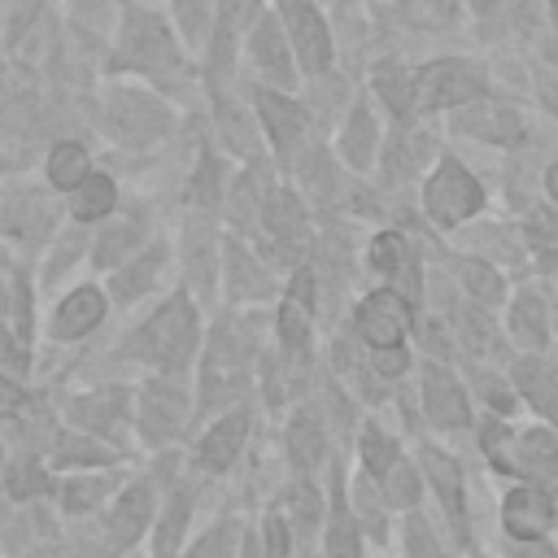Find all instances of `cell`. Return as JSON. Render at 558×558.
<instances>
[{
	"label": "cell",
	"instance_id": "74e56055",
	"mask_svg": "<svg viewBox=\"0 0 558 558\" xmlns=\"http://www.w3.org/2000/svg\"><path fill=\"white\" fill-rule=\"evenodd\" d=\"M519 558H558V554L549 545H541V536H536V541H523L519 545Z\"/></svg>",
	"mask_w": 558,
	"mask_h": 558
},
{
	"label": "cell",
	"instance_id": "d4e9b609",
	"mask_svg": "<svg viewBox=\"0 0 558 558\" xmlns=\"http://www.w3.org/2000/svg\"><path fill=\"white\" fill-rule=\"evenodd\" d=\"M375 87L384 92V100H388V105H392L397 113H401V109H405V105L414 100V92L405 87V78L397 83V65H379V70H375Z\"/></svg>",
	"mask_w": 558,
	"mask_h": 558
},
{
	"label": "cell",
	"instance_id": "d6a6232c",
	"mask_svg": "<svg viewBox=\"0 0 558 558\" xmlns=\"http://www.w3.org/2000/svg\"><path fill=\"white\" fill-rule=\"evenodd\" d=\"M262 532H266V558H283L288 554V527H283V519H266Z\"/></svg>",
	"mask_w": 558,
	"mask_h": 558
},
{
	"label": "cell",
	"instance_id": "6da1fadb",
	"mask_svg": "<svg viewBox=\"0 0 558 558\" xmlns=\"http://www.w3.org/2000/svg\"><path fill=\"white\" fill-rule=\"evenodd\" d=\"M140 344L144 353L157 362V366H183L192 357V344H196V318H192V305L183 296L166 301L161 314L153 323L140 327Z\"/></svg>",
	"mask_w": 558,
	"mask_h": 558
},
{
	"label": "cell",
	"instance_id": "7a4b0ae2",
	"mask_svg": "<svg viewBox=\"0 0 558 558\" xmlns=\"http://www.w3.org/2000/svg\"><path fill=\"white\" fill-rule=\"evenodd\" d=\"M423 205L440 227H453L462 218H471L484 205V187L475 183V174H466L458 161H440L436 174L423 187Z\"/></svg>",
	"mask_w": 558,
	"mask_h": 558
},
{
	"label": "cell",
	"instance_id": "f546056e",
	"mask_svg": "<svg viewBox=\"0 0 558 558\" xmlns=\"http://www.w3.org/2000/svg\"><path fill=\"white\" fill-rule=\"evenodd\" d=\"M466 288H471V292H480L484 301H497V296L506 292V288L497 283V275H493L488 266H480V262H471V266H466Z\"/></svg>",
	"mask_w": 558,
	"mask_h": 558
},
{
	"label": "cell",
	"instance_id": "f35d334b",
	"mask_svg": "<svg viewBox=\"0 0 558 558\" xmlns=\"http://www.w3.org/2000/svg\"><path fill=\"white\" fill-rule=\"evenodd\" d=\"M13 405H17V392H13V384H4V379H0V414H9Z\"/></svg>",
	"mask_w": 558,
	"mask_h": 558
},
{
	"label": "cell",
	"instance_id": "30bf717a",
	"mask_svg": "<svg viewBox=\"0 0 558 558\" xmlns=\"http://www.w3.org/2000/svg\"><path fill=\"white\" fill-rule=\"evenodd\" d=\"M257 113H262V122H266V131H270V140H275L279 153H288L301 140L305 118H301V109L292 100H283L275 92H257Z\"/></svg>",
	"mask_w": 558,
	"mask_h": 558
},
{
	"label": "cell",
	"instance_id": "9a60e30c",
	"mask_svg": "<svg viewBox=\"0 0 558 558\" xmlns=\"http://www.w3.org/2000/svg\"><path fill=\"white\" fill-rule=\"evenodd\" d=\"M253 57H257V65H262L266 74L288 78V52H283V35H279V26H275L270 17H262V22H257V31H253Z\"/></svg>",
	"mask_w": 558,
	"mask_h": 558
},
{
	"label": "cell",
	"instance_id": "5bb4252c",
	"mask_svg": "<svg viewBox=\"0 0 558 558\" xmlns=\"http://www.w3.org/2000/svg\"><path fill=\"white\" fill-rule=\"evenodd\" d=\"M113 179L109 174H87L78 187H74V218L87 222V218H105L113 209Z\"/></svg>",
	"mask_w": 558,
	"mask_h": 558
},
{
	"label": "cell",
	"instance_id": "8fae6325",
	"mask_svg": "<svg viewBox=\"0 0 558 558\" xmlns=\"http://www.w3.org/2000/svg\"><path fill=\"white\" fill-rule=\"evenodd\" d=\"M148 514H153V493H148V484H131V488H122V497H118V506H113V514H109V532H113V541H118V545L135 541V536L144 532Z\"/></svg>",
	"mask_w": 558,
	"mask_h": 558
},
{
	"label": "cell",
	"instance_id": "7c38bea8",
	"mask_svg": "<svg viewBox=\"0 0 558 558\" xmlns=\"http://www.w3.org/2000/svg\"><path fill=\"white\" fill-rule=\"evenodd\" d=\"M423 466H427V475H432V484H436V493H440L453 527L466 536V523H462V475H458L453 458L445 449H423Z\"/></svg>",
	"mask_w": 558,
	"mask_h": 558
},
{
	"label": "cell",
	"instance_id": "5b68a950",
	"mask_svg": "<svg viewBox=\"0 0 558 558\" xmlns=\"http://www.w3.org/2000/svg\"><path fill=\"white\" fill-rule=\"evenodd\" d=\"M501 523H506V532H510L514 541H536V536L554 523V497H549L545 488H536V484H523V488H514V493L506 497Z\"/></svg>",
	"mask_w": 558,
	"mask_h": 558
},
{
	"label": "cell",
	"instance_id": "8d00e7d4",
	"mask_svg": "<svg viewBox=\"0 0 558 558\" xmlns=\"http://www.w3.org/2000/svg\"><path fill=\"white\" fill-rule=\"evenodd\" d=\"M70 488H74V493H65V506H70V510H83V506L96 501V488H100V484H70Z\"/></svg>",
	"mask_w": 558,
	"mask_h": 558
},
{
	"label": "cell",
	"instance_id": "1f68e13d",
	"mask_svg": "<svg viewBox=\"0 0 558 558\" xmlns=\"http://www.w3.org/2000/svg\"><path fill=\"white\" fill-rule=\"evenodd\" d=\"M405 362H410V357H405V349H401V344L375 349V371H379V375H401V371H405Z\"/></svg>",
	"mask_w": 558,
	"mask_h": 558
},
{
	"label": "cell",
	"instance_id": "ffe728a7",
	"mask_svg": "<svg viewBox=\"0 0 558 558\" xmlns=\"http://www.w3.org/2000/svg\"><path fill=\"white\" fill-rule=\"evenodd\" d=\"M161 266V248H148L131 270H118V279H113V292L122 296V301H131L135 292H144L148 288V275Z\"/></svg>",
	"mask_w": 558,
	"mask_h": 558
},
{
	"label": "cell",
	"instance_id": "60d3db41",
	"mask_svg": "<svg viewBox=\"0 0 558 558\" xmlns=\"http://www.w3.org/2000/svg\"><path fill=\"white\" fill-rule=\"evenodd\" d=\"M554 17H558V0H554Z\"/></svg>",
	"mask_w": 558,
	"mask_h": 558
},
{
	"label": "cell",
	"instance_id": "9c48e42d",
	"mask_svg": "<svg viewBox=\"0 0 558 558\" xmlns=\"http://www.w3.org/2000/svg\"><path fill=\"white\" fill-rule=\"evenodd\" d=\"M244 436H248V414L244 410H231L227 418H218L209 427V436L201 440V466H209V471L231 466L235 453H240V445H244Z\"/></svg>",
	"mask_w": 558,
	"mask_h": 558
},
{
	"label": "cell",
	"instance_id": "ac0fdd59",
	"mask_svg": "<svg viewBox=\"0 0 558 558\" xmlns=\"http://www.w3.org/2000/svg\"><path fill=\"white\" fill-rule=\"evenodd\" d=\"M371 140H375V122H371V113H366V109H353V118H349V126H344V153H349L353 166H366V157H371Z\"/></svg>",
	"mask_w": 558,
	"mask_h": 558
},
{
	"label": "cell",
	"instance_id": "2e32d148",
	"mask_svg": "<svg viewBox=\"0 0 558 558\" xmlns=\"http://www.w3.org/2000/svg\"><path fill=\"white\" fill-rule=\"evenodd\" d=\"M187 510H192V488H179V493L170 497L166 514H161V527H157V545H153L157 558H170V554H174V545H179V536H183V523H187Z\"/></svg>",
	"mask_w": 558,
	"mask_h": 558
},
{
	"label": "cell",
	"instance_id": "cb8c5ba5",
	"mask_svg": "<svg viewBox=\"0 0 558 558\" xmlns=\"http://www.w3.org/2000/svg\"><path fill=\"white\" fill-rule=\"evenodd\" d=\"M362 462H366V471H388L392 466V445L384 440L379 427H366L362 432Z\"/></svg>",
	"mask_w": 558,
	"mask_h": 558
},
{
	"label": "cell",
	"instance_id": "484cf974",
	"mask_svg": "<svg viewBox=\"0 0 558 558\" xmlns=\"http://www.w3.org/2000/svg\"><path fill=\"white\" fill-rule=\"evenodd\" d=\"M279 336H283L288 349H301L305 344V305L283 301V310H279Z\"/></svg>",
	"mask_w": 558,
	"mask_h": 558
},
{
	"label": "cell",
	"instance_id": "ba28073f",
	"mask_svg": "<svg viewBox=\"0 0 558 558\" xmlns=\"http://www.w3.org/2000/svg\"><path fill=\"white\" fill-rule=\"evenodd\" d=\"M100 314H105V296H100L96 288H74V292L57 305V314H52V336H61V340L87 336V331L100 323Z\"/></svg>",
	"mask_w": 558,
	"mask_h": 558
},
{
	"label": "cell",
	"instance_id": "f1b7e54d",
	"mask_svg": "<svg viewBox=\"0 0 558 558\" xmlns=\"http://www.w3.org/2000/svg\"><path fill=\"white\" fill-rule=\"evenodd\" d=\"M514 331H519V336H527L532 344L545 336V318L536 314V296H523V301L514 305Z\"/></svg>",
	"mask_w": 558,
	"mask_h": 558
},
{
	"label": "cell",
	"instance_id": "ab89813d",
	"mask_svg": "<svg viewBox=\"0 0 558 558\" xmlns=\"http://www.w3.org/2000/svg\"><path fill=\"white\" fill-rule=\"evenodd\" d=\"M545 187H549V196H554V201H558V166H554V170H549V174H545Z\"/></svg>",
	"mask_w": 558,
	"mask_h": 558
},
{
	"label": "cell",
	"instance_id": "83f0119b",
	"mask_svg": "<svg viewBox=\"0 0 558 558\" xmlns=\"http://www.w3.org/2000/svg\"><path fill=\"white\" fill-rule=\"evenodd\" d=\"M405 545H410V554H414V558H440V545H436V536H432L427 519H418V514L405 523Z\"/></svg>",
	"mask_w": 558,
	"mask_h": 558
},
{
	"label": "cell",
	"instance_id": "4316f807",
	"mask_svg": "<svg viewBox=\"0 0 558 558\" xmlns=\"http://www.w3.org/2000/svg\"><path fill=\"white\" fill-rule=\"evenodd\" d=\"M401 262H405V240H401V235H379V240L371 244V266H379V270H401Z\"/></svg>",
	"mask_w": 558,
	"mask_h": 558
},
{
	"label": "cell",
	"instance_id": "4fadbf2b",
	"mask_svg": "<svg viewBox=\"0 0 558 558\" xmlns=\"http://www.w3.org/2000/svg\"><path fill=\"white\" fill-rule=\"evenodd\" d=\"M92 174V166H87V148L83 144H57L52 148V157H48V183L52 187H78L83 179Z\"/></svg>",
	"mask_w": 558,
	"mask_h": 558
},
{
	"label": "cell",
	"instance_id": "7402d4cb",
	"mask_svg": "<svg viewBox=\"0 0 558 558\" xmlns=\"http://www.w3.org/2000/svg\"><path fill=\"white\" fill-rule=\"evenodd\" d=\"M327 549H331V558H357V527H353V519H349L344 510H336V514H331Z\"/></svg>",
	"mask_w": 558,
	"mask_h": 558
},
{
	"label": "cell",
	"instance_id": "3957f363",
	"mask_svg": "<svg viewBox=\"0 0 558 558\" xmlns=\"http://www.w3.org/2000/svg\"><path fill=\"white\" fill-rule=\"evenodd\" d=\"M484 87V74L466 61H436L418 74L414 83V105L423 109H449V105H462L471 100L475 92Z\"/></svg>",
	"mask_w": 558,
	"mask_h": 558
},
{
	"label": "cell",
	"instance_id": "603a6c76",
	"mask_svg": "<svg viewBox=\"0 0 558 558\" xmlns=\"http://www.w3.org/2000/svg\"><path fill=\"white\" fill-rule=\"evenodd\" d=\"M384 497L392 501V506H414V497H418V475H414V466H388V488H384Z\"/></svg>",
	"mask_w": 558,
	"mask_h": 558
},
{
	"label": "cell",
	"instance_id": "4dcf8cb0",
	"mask_svg": "<svg viewBox=\"0 0 558 558\" xmlns=\"http://www.w3.org/2000/svg\"><path fill=\"white\" fill-rule=\"evenodd\" d=\"M288 506L296 510V523H301V527H310V523L318 519V506H314V493H310V484H296V493L288 497Z\"/></svg>",
	"mask_w": 558,
	"mask_h": 558
},
{
	"label": "cell",
	"instance_id": "8992f818",
	"mask_svg": "<svg viewBox=\"0 0 558 558\" xmlns=\"http://www.w3.org/2000/svg\"><path fill=\"white\" fill-rule=\"evenodd\" d=\"M288 9V22H292V44H296V57L305 61V70H323L331 61V35L323 26V17L314 13L310 0H283Z\"/></svg>",
	"mask_w": 558,
	"mask_h": 558
},
{
	"label": "cell",
	"instance_id": "277c9868",
	"mask_svg": "<svg viewBox=\"0 0 558 558\" xmlns=\"http://www.w3.org/2000/svg\"><path fill=\"white\" fill-rule=\"evenodd\" d=\"M357 331H362V340L375 344V349L401 344V336H405V301H401L397 292H388V288L371 292V296L357 305Z\"/></svg>",
	"mask_w": 558,
	"mask_h": 558
},
{
	"label": "cell",
	"instance_id": "d590c367",
	"mask_svg": "<svg viewBox=\"0 0 558 558\" xmlns=\"http://www.w3.org/2000/svg\"><path fill=\"white\" fill-rule=\"evenodd\" d=\"M9 484H13V488H9L13 497H26V493H35V488H44V484H39V475H35L31 466H22V471H13V475H9Z\"/></svg>",
	"mask_w": 558,
	"mask_h": 558
},
{
	"label": "cell",
	"instance_id": "836d02e7",
	"mask_svg": "<svg viewBox=\"0 0 558 558\" xmlns=\"http://www.w3.org/2000/svg\"><path fill=\"white\" fill-rule=\"evenodd\" d=\"M61 458H65V462H105L109 453H100V449L87 445V440H61Z\"/></svg>",
	"mask_w": 558,
	"mask_h": 558
},
{
	"label": "cell",
	"instance_id": "d6986e66",
	"mask_svg": "<svg viewBox=\"0 0 558 558\" xmlns=\"http://www.w3.org/2000/svg\"><path fill=\"white\" fill-rule=\"evenodd\" d=\"M523 462L541 475H558V440L549 432H527L523 436Z\"/></svg>",
	"mask_w": 558,
	"mask_h": 558
},
{
	"label": "cell",
	"instance_id": "e575fe53",
	"mask_svg": "<svg viewBox=\"0 0 558 558\" xmlns=\"http://www.w3.org/2000/svg\"><path fill=\"white\" fill-rule=\"evenodd\" d=\"M131 240H135V227L109 231V235H105V248H100V262H109L113 253H126V248H131Z\"/></svg>",
	"mask_w": 558,
	"mask_h": 558
},
{
	"label": "cell",
	"instance_id": "52a82bcc",
	"mask_svg": "<svg viewBox=\"0 0 558 558\" xmlns=\"http://www.w3.org/2000/svg\"><path fill=\"white\" fill-rule=\"evenodd\" d=\"M423 397H427V414H432V423H440V427H458V423L466 418V392H462V384H458L445 366H427Z\"/></svg>",
	"mask_w": 558,
	"mask_h": 558
},
{
	"label": "cell",
	"instance_id": "e0dca14e",
	"mask_svg": "<svg viewBox=\"0 0 558 558\" xmlns=\"http://www.w3.org/2000/svg\"><path fill=\"white\" fill-rule=\"evenodd\" d=\"M288 440H292V458H301V466H314V462H318V453H323V432H318V423H314L310 414H296V418H292Z\"/></svg>",
	"mask_w": 558,
	"mask_h": 558
},
{
	"label": "cell",
	"instance_id": "44dd1931",
	"mask_svg": "<svg viewBox=\"0 0 558 558\" xmlns=\"http://www.w3.org/2000/svg\"><path fill=\"white\" fill-rule=\"evenodd\" d=\"M231 554H235V527H231V523H218V527H209V532L192 545L187 558H231Z\"/></svg>",
	"mask_w": 558,
	"mask_h": 558
}]
</instances>
